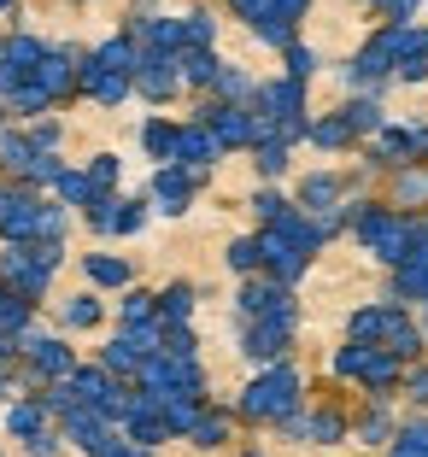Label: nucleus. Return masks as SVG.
Returning a JSON list of instances; mask_svg holds the SVG:
<instances>
[{"instance_id":"obj_5","label":"nucleus","mask_w":428,"mask_h":457,"mask_svg":"<svg viewBox=\"0 0 428 457\" xmlns=\"http://www.w3.org/2000/svg\"><path fill=\"white\" fill-rule=\"evenodd\" d=\"M65 317H71V323H94V317H100V305H94V299H71V311H65Z\"/></svg>"},{"instance_id":"obj_4","label":"nucleus","mask_w":428,"mask_h":457,"mask_svg":"<svg viewBox=\"0 0 428 457\" xmlns=\"http://www.w3.org/2000/svg\"><path fill=\"white\" fill-rule=\"evenodd\" d=\"M88 276L94 282H123V264L118 258H88Z\"/></svg>"},{"instance_id":"obj_7","label":"nucleus","mask_w":428,"mask_h":457,"mask_svg":"<svg viewBox=\"0 0 428 457\" xmlns=\"http://www.w3.org/2000/svg\"><path fill=\"white\" fill-rule=\"evenodd\" d=\"M6 6H13V0H0V12H6Z\"/></svg>"},{"instance_id":"obj_8","label":"nucleus","mask_w":428,"mask_h":457,"mask_svg":"<svg viewBox=\"0 0 428 457\" xmlns=\"http://www.w3.org/2000/svg\"><path fill=\"white\" fill-rule=\"evenodd\" d=\"M0 47H6V41H0Z\"/></svg>"},{"instance_id":"obj_3","label":"nucleus","mask_w":428,"mask_h":457,"mask_svg":"<svg viewBox=\"0 0 428 457\" xmlns=\"http://www.w3.org/2000/svg\"><path fill=\"white\" fill-rule=\"evenodd\" d=\"M311 135H317V147H340V141H347V123H340V118H329V123H317V129H311Z\"/></svg>"},{"instance_id":"obj_1","label":"nucleus","mask_w":428,"mask_h":457,"mask_svg":"<svg viewBox=\"0 0 428 457\" xmlns=\"http://www.w3.org/2000/svg\"><path fill=\"white\" fill-rule=\"evenodd\" d=\"M141 147H147L153 159H176V129L171 123H147V129H141Z\"/></svg>"},{"instance_id":"obj_6","label":"nucleus","mask_w":428,"mask_h":457,"mask_svg":"<svg viewBox=\"0 0 428 457\" xmlns=\"http://www.w3.org/2000/svg\"><path fill=\"white\" fill-rule=\"evenodd\" d=\"M253 205H258V217H281V194H258Z\"/></svg>"},{"instance_id":"obj_2","label":"nucleus","mask_w":428,"mask_h":457,"mask_svg":"<svg viewBox=\"0 0 428 457\" xmlns=\"http://www.w3.org/2000/svg\"><path fill=\"white\" fill-rule=\"evenodd\" d=\"M281 164H288V147H281V141H264V147H258V170H264V176H276Z\"/></svg>"}]
</instances>
